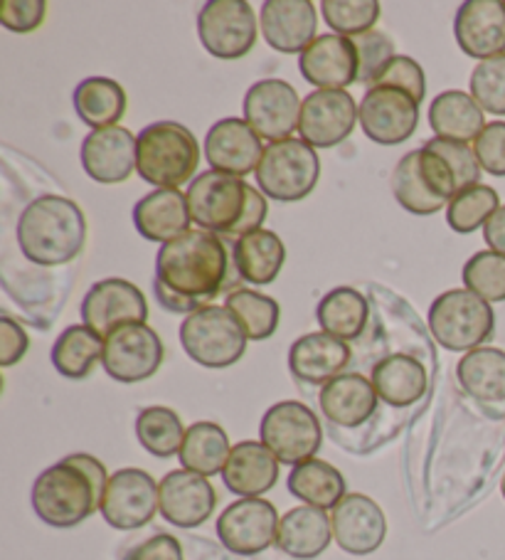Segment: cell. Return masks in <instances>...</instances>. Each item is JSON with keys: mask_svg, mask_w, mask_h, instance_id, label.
Returning a JSON list of instances; mask_svg holds the SVG:
<instances>
[{"mask_svg": "<svg viewBox=\"0 0 505 560\" xmlns=\"http://www.w3.org/2000/svg\"><path fill=\"white\" fill-rule=\"evenodd\" d=\"M242 284L232 243L208 230H190L163 245L155 257L153 292L171 314H196Z\"/></svg>", "mask_w": 505, "mask_h": 560, "instance_id": "6da1fadb", "label": "cell"}, {"mask_svg": "<svg viewBox=\"0 0 505 560\" xmlns=\"http://www.w3.org/2000/svg\"><path fill=\"white\" fill-rule=\"evenodd\" d=\"M106 487L104 462L80 452L40 471L31 491L33 511L47 526L74 528L102 509Z\"/></svg>", "mask_w": 505, "mask_h": 560, "instance_id": "7a4b0ae2", "label": "cell"}, {"mask_svg": "<svg viewBox=\"0 0 505 560\" xmlns=\"http://www.w3.org/2000/svg\"><path fill=\"white\" fill-rule=\"evenodd\" d=\"M188 210L198 230H208L227 243L261 230L269 215L267 196L245 178L227 176L220 171H202L190 183Z\"/></svg>", "mask_w": 505, "mask_h": 560, "instance_id": "3957f363", "label": "cell"}, {"mask_svg": "<svg viewBox=\"0 0 505 560\" xmlns=\"http://www.w3.org/2000/svg\"><path fill=\"white\" fill-rule=\"evenodd\" d=\"M17 245L37 267L74 262L86 245V218L80 202L52 192L27 202L17 218Z\"/></svg>", "mask_w": 505, "mask_h": 560, "instance_id": "277c9868", "label": "cell"}, {"mask_svg": "<svg viewBox=\"0 0 505 560\" xmlns=\"http://www.w3.org/2000/svg\"><path fill=\"white\" fill-rule=\"evenodd\" d=\"M200 143L178 121L149 124L136 139V173L155 188H178L196 180Z\"/></svg>", "mask_w": 505, "mask_h": 560, "instance_id": "5b68a950", "label": "cell"}, {"mask_svg": "<svg viewBox=\"0 0 505 560\" xmlns=\"http://www.w3.org/2000/svg\"><path fill=\"white\" fill-rule=\"evenodd\" d=\"M426 322L434 341L451 353L481 349L495 334L493 306L469 289H449L436 296Z\"/></svg>", "mask_w": 505, "mask_h": 560, "instance_id": "8992f818", "label": "cell"}, {"mask_svg": "<svg viewBox=\"0 0 505 560\" xmlns=\"http://www.w3.org/2000/svg\"><path fill=\"white\" fill-rule=\"evenodd\" d=\"M459 183L449 163L432 149H416L400 159L392 173V196L412 215H434L449 206Z\"/></svg>", "mask_w": 505, "mask_h": 560, "instance_id": "52a82bcc", "label": "cell"}, {"mask_svg": "<svg viewBox=\"0 0 505 560\" xmlns=\"http://www.w3.org/2000/svg\"><path fill=\"white\" fill-rule=\"evenodd\" d=\"M247 334L227 306L210 304L186 316L180 324V346L190 361L202 369L222 371L242 361L247 351Z\"/></svg>", "mask_w": 505, "mask_h": 560, "instance_id": "ba28073f", "label": "cell"}, {"mask_svg": "<svg viewBox=\"0 0 505 560\" xmlns=\"http://www.w3.org/2000/svg\"><path fill=\"white\" fill-rule=\"evenodd\" d=\"M257 186L277 202H298L316 190L320 180V159L304 139L269 143L257 168Z\"/></svg>", "mask_w": 505, "mask_h": 560, "instance_id": "9c48e42d", "label": "cell"}, {"mask_svg": "<svg viewBox=\"0 0 505 560\" xmlns=\"http://www.w3.org/2000/svg\"><path fill=\"white\" fill-rule=\"evenodd\" d=\"M259 442L274 452L281 465L296 467L318 455L324 428L318 415L298 400H281L265 412L259 422Z\"/></svg>", "mask_w": 505, "mask_h": 560, "instance_id": "30bf717a", "label": "cell"}, {"mask_svg": "<svg viewBox=\"0 0 505 560\" xmlns=\"http://www.w3.org/2000/svg\"><path fill=\"white\" fill-rule=\"evenodd\" d=\"M257 13L247 0H208L198 13V37L218 60H239L255 50Z\"/></svg>", "mask_w": 505, "mask_h": 560, "instance_id": "8fae6325", "label": "cell"}, {"mask_svg": "<svg viewBox=\"0 0 505 560\" xmlns=\"http://www.w3.org/2000/svg\"><path fill=\"white\" fill-rule=\"evenodd\" d=\"M165 346L149 324H129L106 336L104 371L124 385L143 383L161 371Z\"/></svg>", "mask_w": 505, "mask_h": 560, "instance_id": "7c38bea8", "label": "cell"}, {"mask_svg": "<svg viewBox=\"0 0 505 560\" xmlns=\"http://www.w3.org/2000/svg\"><path fill=\"white\" fill-rule=\"evenodd\" d=\"M102 516L116 530H136L149 526L161 514V491L149 471L126 467L114 471L102 501Z\"/></svg>", "mask_w": 505, "mask_h": 560, "instance_id": "4fadbf2b", "label": "cell"}, {"mask_svg": "<svg viewBox=\"0 0 505 560\" xmlns=\"http://www.w3.org/2000/svg\"><path fill=\"white\" fill-rule=\"evenodd\" d=\"M281 516L267 499H237L218 516V538L230 553L259 556L277 546Z\"/></svg>", "mask_w": 505, "mask_h": 560, "instance_id": "5bb4252c", "label": "cell"}, {"mask_svg": "<svg viewBox=\"0 0 505 560\" xmlns=\"http://www.w3.org/2000/svg\"><path fill=\"white\" fill-rule=\"evenodd\" d=\"M298 92L286 80H259L247 90L242 112L245 121L259 133L261 141L279 143L291 139L301 121Z\"/></svg>", "mask_w": 505, "mask_h": 560, "instance_id": "9a60e30c", "label": "cell"}, {"mask_svg": "<svg viewBox=\"0 0 505 560\" xmlns=\"http://www.w3.org/2000/svg\"><path fill=\"white\" fill-rule=\"evenodd\" d=\"M361 124V104L345 90H316L301 106L298 133L308 147L333 149L343 143Z\"/></svg>", "mask_w": 505, "mask_h": 560, "instance_id": "2e32d148", "label": "cell"}, {"mask_svg": "<svg viewBox=\"0 0 505 560\" xmlns=\"http://www.w3.org/2000/svg\"><path fill=\"white\" fill-rule=\"evenodd\" d=\"M420 127V102L392 86H373L361 102V129L377 147H400Z\"/></svg>", "mask_w": 505, "mask_h": 560, "instance_id": "e0dca14e", "label": "cell"}, {"mask_svg": "<svg viewBox=\"0 0 505 560\" xmlns=\"http://www.w3.org/2000/svg\"><path fill=\"white\" fill-rule=\"evenodd\" d=\"M80 314L82 324L92 326L96 334H102L106 339L116 328L149 322V302H145L141 289L129 279L109 277L92 284L82 299Z\"/></svg>", "mask_w": 505, "mask_h": 560, "instance_id": "ac0fdd59", "label": "cell"}, {"mask_svg": "<svg viewBox=\"0 0 505 560\" xmlns=\"http://www.w3.org/2000/svg\"><path fill=\"white\" fill-rule=\"evenodd\" d=\"M298 72L316 90H345L361 77V55L353 37L336 33L318 35L298 55Z\"/></svg>", "mask_w": 505, "mask_h": 560, "instance_id": "d6986e66", "label": "cell"}, {"mask_svg": "<svg viewBox=\"0 0 505 560\" xmlns=\"http://www.w3.org/2000/svg\"><path fill=\"white\" fill-rule=\"evenodd\" d=\"M202 151H205L212 171L245 178L249 173H257L267 149L259 133L245 119L227 117L212 124Z\"/></svg>", "mask_w": 505, "mask_h": 560, "instance_id": "ffe728a7", "label": "cell"}, {"mask_svg": "<svg viewBox=\"0 0 505 560\" xmlns=\"http://www.w3.org/2000/svg\"><path fill=\"white\" fill-rule=\"evenodd\" d=\"M333 538L341 550L351 556H371L385 544L387 518L375 499L365 494H345L330 511Z\"/></svg>", "mask_w": 505, "mask_h": 560, "instance_id": "44dd1931", "label": "cell"}, {"mask_svg": "<svg viewBox=\"0 0 505 560\" xmlns=\"http://www.w3.org/2000/svg\"><path fill=\"white\" fill-rule=\"evenodd\" d=\"M161 491V516L171 526L198 528L212 518L218 506V491L208 477L196 471L176 469L168 471L158 485Z\"/></svg>", "mask_w": 505, "mask_h": 560, "instance_id": "7402d4cb", "label": "cell"}, {"mask_svg": "<svg viewBox=\"0 0 505 560\" xmlns=\"http://www.w3.org/2000/svg\"><path fill=\"white\" fill-rule=\"evenodd\" d=\"M259 31L271 50L304 55L318 37L316 5L310 0H267L259 11Z\"/></svg>", "mask_w": 505, "mask_h": 560, "instance_id": "603a6c76", "label": "cell"}, {"mask_svg": "<svg viewBox=\"0 0 505 560\" xmlns=\"http://www.w3.org/2000/svg\"><path fill=\"white\" fill-rule=\"evenodd\" d=\"M454 37L473 60L505 55V0H466L454 18Z\"/></svg>", "mask_w": 505, "mask_h": 560, "instance_id": "cb8c5ba5", "label": "cell"}, {"mask_svg": "<svg viewBox=\"0 0 505 560\" xmlns=\"http://www.w3.org/2000/svg\"><path fill=\"white\" fill-rule=\"evenodd\" d=\"M80 156L86 176L102 186H116L136 173V137L124 127L90 131Z\"/></svg>", "mask_w": 505, "mask_h": 560, "instance_id": "d4e9b609", "label": "cell"}, {"mask_svg": "<svg viewBox=\"0 0 505 560\" xmlns=\"http://www.w3.org/2000/svg\"><path fill=\"white\" fill-rule=\"evenodd\" d=\"M351 361V346L326 331L301 336L289 349V371L298 383L306 385H328L345 373Z\"/></svg>", "mask_w": 505, "mask_h": 560, "instance_id": "484cf974", "label": "cell"}, {"mask_svg": "<svg viewBox=\"0 0 505 560\" xmlns=\"http://www.w3.org/2000/svg\"><path fill=\"white\" fill-rule=\"evenodd\" d=\"M133 225L149 243L168 245L190 233L188 196L178 188H155L133 206Z\"/></svg>", "mask_w": 505, "mask_h": 560, "instance_id": "4316f807", "label": "cell"}, {"mask_svg": "<svg viewBox=\"0 0 505 560\" xmlns=\"http://www.w3.org/2000/svg\"><path fill=\"white\" fill-rule=\"evenodd\" d=\"M320 412L328 422L338 424V428H363L367 420H373L380 405V395H377L371 378L361 373H343L336 381L324 385L318 393Z\"/></svg>", "mask_w": 505, "mask_h": 560, "instance_id": "83f0119b", "label": "cell"}, {"mask_svg": "<svg viewBox=\"0 0 505 560\" xmlns=\"http://www.w3.org/2000/svg\"><path fill=\"white\" fill-rule=\"evenodd\" d=\"M279 465L281 462L265 442H237L230 452L225 469H222V481L235 497L261 499L277 487Z\"/></svg>", "mask_w": 505, "mask_h": 560, "instance_id": "f1b7e54d", "label": "cell"}, {"mask_svg": "<svg viewBox=\"0 0 505 560\" xmlns=\"http://www.w3.org/2000/svg\"><path fill=\"white\" fill-rule=\"evenodd\" d=\"M330 540H333V526L324 509L296 506L281 516L277 548L294 560H314L324 556Z\"/></svg>", "mask_w": 505, "mask_h": 560, "instance_id": "f546056e", "label": "cell"}, {"mask_svg": "<svg viewBox=\"0 0 505 560\" xmlns=\"http://www.w3.org/2000/svg\"><path fill=\"white\" fill-rule=\"evenodd\" d=\"M371 381L380 400L390 408H410L424 398L430 375L414 355L390 353L373 365Z\"/></svg>", "mask_w": 505, "mask_h": 560, "instance_id": "4dcf8cb0", "label": "cell"}, {"mask_svg": "<svg viewBox=\"0 0 505 560\" xmlns=\"http://www.w3.org/2000/svg\"><path fill=\"white\" fill-rule=\"evenodd\" d=\"M483 109L475 104L469 92L461 90H446L434 96L430 104V127L436 139L446 141H459V143H471L481 137L485 129Z\"/></svg>", "mask_w": 505, "mask_h": 560, "instance_id": "1f68e13d", "label": "cell"}, {"mask_svg": "<svg viewBox=\"0 0 505 560\" xmlns=\"http://www.w3.org/2000/svg\"><path fill=\"white\" fill-rule=\"evenodd\" d=\"M232 257H235L242 282L267 287L277 282L281 269H284L286 247L277 233L261 228L232 243Z\"/></svg>", "mask_w": 505, "mask_h": 560, "instance_id": "d6a6232c", "label": "cell"}, {"mask_svg": "<svg viewBox=\"0 0 505 560\" xmlns=\"http://www.w3.org/2000/svg\"><path fill=\"white\" fill-rule=\"evenodd\" d=\"M72 102L77 117L96 131L119 127L126 106H129V96L111 77H86V80L77 84Z\"/></svg>", "mask_w": 505, "mask_h": 560, "instance_id": "836d02e7", "label": "cell"}, {"mask_svg": "<svg viewBox=\"0 0 505 560\" xmlns=\"http://www.w3.org/2000/svg\"><path fill=\"white\" fill-rule=\"evenodd\" d=\"M316 322L320 331L341 341H357L371 322V304L353 287H336L320 299L316 306Z\"/></svg>", "mask_w": 505, "mask_h": 560, "instance_id": "e575fe53", "label": "cell"}, {"mask_svg": "<svg viewBox=\"0 0 505 560\" xmlns=\"http://www.w3.org/2000/svg\"><path fill=\"white\" fill-rule=\"evenodd\" d=\"M104 346L106 339L102 334H96L92 326H67L52 343L50 359L55 371L70 381L90 378L96 365L104 361Z\"/></svg>", "mask_w": 505, "mask_h": 560, "instance_id": "d590c367", "label": "cell"}, {"mask_svg": "<svg viewBox=\"0 0 505 560\" xmlns=\"http://www.w3.org/2000/svg\"><path fill=\"white\" fill-rule=\"evenodd\" d=\"M456 378L473 400L493 405L505 402V351L481 346L456 363Z\"/></svg>", "mask_w": 505, "mask_h": 560, "instance_id": "8d00e7d4", "label": "cell"}, {"mask_svg": "<svg viewBox=\"0 0 505 560\" xmlns=\"http://www.w3.org/2000/svg\"><path fill=\"white\" fill-rule=\"evenodd\" d=\"M286 487L306 506H316L324 511H333L348 494L341 469H336L333 465H328V462L318 457L301 462V465L291 469Z\"/></svg>", "mask_w": 505, "mask_h": 560, "instance_id": "74e56055", "label": "cell"}, {"mask_svg": "<svg viewBox=\"0 0 505 560\" xmlns=\"http://www.w3.org/2000/svg\"><path fill=\"white\" fill-rule=\"evenodd\" d=\"M230 452L232 444L227 432L222 430L218 422L200 420L188 428L178 459L183 469L196 471L200 477H215L222 475V469H225Z\"/></svg>", "mask_w": 505, "mask_h": 560, "instance_id": "f35d334b", "label": "cell"}, {"mask_svg": "<svg viewBox=\"0 0 505 560\" xmlns=\"http://www.w3.org/2000/svg\"><path fill=\"white\" fill-rule=\"evenodd\" d=\"M186 428H183L180 415L165 405H151L143 408L136 418V438L149 455L158 459H168L180 455L183 442H186Z\"/></svg>", "mask_w": 505, "mask_h": 560, "instance_id": "ab89813d", "label": "cell"}, {"mask_svg": "<svg viewBox=\"0 0 505 560\" xmlns=\"http://www.w3.org/2000/svg\"><path fill=\"white\" fill-rule=\"evenodd\" d=\"M225 306L237 316L249 341H267L281 324V306L274 296L239 287L225 296Z\"/></svg>", "mask_w": 505, "mask_h": 560, "instance_id": "60d3db41", "label": "cell"}, {"mask_svg": "<svg viewBox=\"0 0 505 560\" xmlns=\"http://www.w3.org/2000/svg\"><path fill=\"white\" fill-rule=\"evenodd\" d=\"M501 208V198L495 188L475 183V186L461 188L446 206V222L456 235H471L483 230L495 210Z\"/></svg>", "mask_w": 505, "mask_h": 560, "instance_id": "b9f144b4", "label": "cell"}, {"mask_svg": "<svg viewBox=\"0 0 505 560\" xmlns=\"http://www.w3.org/2000/svg\"><path fill=\"white\" fill-rule=\"evenodd\" d=\"M380 3L377 0H324L320 15L330 31L343 37H357L375 31L380 21Z\"/></svg>", "mask_w": 505, "mask_h": 560, "instance_id": "7bdbcfd3", "label": "cell"}, {"mask_svg": "<svg viewBox=\"0 0 505 560\" xmlns=\"http://www.w3.org/2000/svg\"><path fill=\"white\" fill-rule=\"evenodd\" d=\"M461 279L463 289L479 294L489 304L505 302V255L481 249V253L466 259Z\"/></svg>", "mask_w": 505, "mask_h": 560, "instance_id": "ee69618b", "label": "cell"}, {"mask_svg": "<svg viewBox=\"0 0 505 560\" xmlns=\"http://www.w3.org/2000/svg\"><path fill=\"white\" fill-rule=\"evenodd\" d=\"M469 94L483 112L493 117H505V55L491 57L473 67Z\"/></svg>", "mask_w": 505, "mask_h": 560, "instance_id": "f6af8a7d", "label": "cell"}, {"mask_svg": "<svg viewBox=\"0 0 505 560\" xmlns=\"http://www.w3.org/2000/svg\"><path fill=\"white\" fill-rule=\"evenodd\" d=\"M353 40L357 47V55H361V77H357V84H363L371 90L373 82L383 74L385 67L397 57L395 43L390 35H385L380 31L357 35Z\"/></svg>", "mask_w": 505, "mask_h": 560, "instance_id": "bcb514c9", "label": "cell"}, {"mask_svg": "<svg viewBox=\"0 0 505 560\" xmlns=\"http://www.w3.org/2000/svg\"><path fill=\"white\" fill-rule=\"evenodd\" d=\"M424 147L436 151L446 163H449L454 176H456V183H459V190L475 186V183H481L483 168H481V163H479V159H475V153H473L469 143L446 141V139L434 137V139L426 141Z\"/></svg>", "mask_w": 505, "mask_h": 560, "instance_id": "7dc6e473", "label": "cell"}, {"mask_svg": "<svg viewBox=\"0 0 505 560\" xmlns=\"http://www.w3.org/2000/svg\"><path fill=\"white\" fill-rule=\"evenodd\" d=\"M373 86H392V90H402L407 94H412L420 104L426 96V77H424L422 65L407 55H397L395 60L385 67L383 74L373 82Z\"/></svg>", "mask_w": 505, "mask_h": 560, "instance_id": "c3c4849f", "label": "cell"}, {"mask_svg": "<svg viewBox=\"0 0 505 560\" xmlns=\"http://www.w3.org/2000/svg\"><path fill=\"white\" fill-rule=\"evenodd\" d=\"M45 18V0H0V23L11 33L27 35L40 31Z\"/></svg>", "mask_w": 505, "mask_h": 560, "instance_id": "681fc988", "label": "cell"}, {"mask_svg": "<svg viewBox=\"0 0 505 560\" xmlns=\"http://www.w3.org/2000/svg\"><path fill=\"white\" fill-rule=\"evenodd\" d=\"M473 153L481 168L495 178L505 176V121L485 124L481 137L473 141Z\"/></svg>", "mask_w": 505, "mask_h": 560, "instance_id": "f907efd6", "label": "cell"}, {"mask_svg": "<svg viewBox=\"0 0 505 560\" xmlns=\"http://www.w3.org/2000/svg\"><path fill=\"white\" fill-rule=\"evenodd\" d=\"M27 349H31V336L25 328L13 316H0V365L11 369V365L21 363Z\"/></svg>", "mask_w": 505, "mask_h": 560, "instance_id": "816d5d0a", "label": "cell"}, {"mask_svg": "<svg viewBox=\"0 0 505 560\" xmlns=\"http://www.w3.org/2000/svg\"><path fill=\"white\" fill-rule=\"evenodd\" d=\"M124 560H186V558H183V546L176 536L155 534L126 550Z\"/></svg>", "mask_w": 505, "mask_h": 560, "instance_id": "f5cc1de1", "label": "cell"}, {"mask_svg": "<svg viewBox=\"0 0 505 560\" xmlns=\"http://www.w3.org/2000/svg\"><path fill=\"white\" fill-rule=\"evenodd\" d=\"M483 240L489 249L498 255H505V206L495 210V215L485 222L483 228Z\"/></svg>", "mask_w": 505, "mask_h": 560, "instance_id": "db71d44e", "label": "cell"}, {"mask_svg": "<svg viewBox=\"0 0 505 560\" xmlns=\"http://www.w3.org/2000/svg\"><path fill=\"white\" fill-rule=\"evenodd\" d=\"M501 494H503V499H505V475H503V479H501Z\"/></svg>", "mask_w": 505, "mask_h": 560, "instance_id": "11a10c76", "label": "cell"}]
</instances>
